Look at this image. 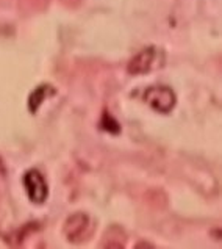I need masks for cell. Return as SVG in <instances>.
<instances>
[{
    "mask_svg": "<svg viewBox=\"0 0 222 249\" xmlns=\"http://www.w3.org/2000/svg\"><path fill=\"white\" fill-rule=\"evenodd\" d=\"M49 94H55V89L50 85H41V87H38L30 94V99H28V110L32 113H36Z\"/></svg>",
    "mask_w": 222,
    "mask_h": 249,
    "instance_id": "obj_5",
    "label": "cell"
},
{
    "mask_svg": "<svg viewBox=\"0 0 222 249\" xmlns=\"http://www.w3.org/2000/svg\"><path fill=\"white\" fill-rule=\"evenodd\" d=\"M164 65V53L158 47H146L141 52L136 53L133 58L128 61L127 72L132 75H142L150 71H155Z\"/></svg>",
    "mask_w": 222,
    "mask_h": 249,
    "instance_id": "obj_1",
    "label": "cell"
},
{
    "mask_svg": "<svg viewBox=\"0 0 222 249\" xmlns=\"http://www.w3.org/2000/svg\"><path fill=\"white\" fill-rule=\"evenodd\" d=\"M24 187L32 202L42 204L49 196L46 179L38 169H30L24 174Z\"/></svg>",
    "mask_w": 222,
    "mask_h": 249,
    "instance_id": "obj_3",
    "label": "cell"
},
{
    "mask_svg": "<svg viewBox=\"0 0 222 249\" xmlns=\"http://www.w3.org/2000/svg\"><path fill=\"white\" fill-rule=\"evenodd\" d=\"M102 129L108 130L111 133H118L119 132V124L108 115V113H105L103 119H102Z\"/></svg>",
    "mask_w": 222,
    "mask_h": 249,
    "instance_id": "obj_6",
    "label": "cell"
},
{
    "mask_svg": "<svg viewBox=\"0 0 222 249\" xmlns=\"http://www.w3.org/2000/svg\"><path fill=\"white\" fill-rule=\"evenodd\" d=\"M89 232V218L85 213H75L64 223V235L69 241H82Z\"/></svg>",
    "mask_w": 222,
    "mask_h": 249,
    "instance_id": "obj_4",
    "label": "cell"
},
{
    "mask_svg": "<svg viewBox=\"0 0 222 249\" xmlns=\"http://www.w3.org/2000/svg\"><path fill=\"white\" fill-rule=\"evenodd\" d=\"M144 101L150 108H154L158 113H163V115H168L175 107L177 97H175V92L169 87L155 85V87H150L146 89Z\"/></svg>",
    "mask_w": 222,
    "mask_h": 249,
    "instance_id": "obj_2",
    "label": "cell"
}]
</instances>
